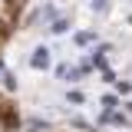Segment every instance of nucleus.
<instances>
[{
  "label": "nucleus",
  "mask_w": 132,
  "mask_h": 132,
  "mask_svg": "<svg viewBox=\"0 0 132 132\" xmlns=\"http://www.w3.org/2000/svg\"><path fill=\"white\" fill-rule=\"evenodd\" d=\"M20 129V109L7 93H0V132H16Z\"/></svg>",
  "instance_id": "nucleus-1"
}]
</instances>
